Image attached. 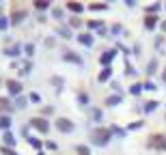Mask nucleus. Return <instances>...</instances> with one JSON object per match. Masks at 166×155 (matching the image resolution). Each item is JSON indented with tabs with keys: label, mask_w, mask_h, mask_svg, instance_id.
<instances>
[{
	"label": "nucleus",
	"mask_w": 166,
	"mask_h": 155,
	"mask_svg": "<svg viewBox=\"0 0 166 155\" xmlns=\"http://www.w3.org/2000/svg\"><path fill=\"white\" fill-rule=\"evenodd\" d=\"M91 140H93L95 144H106V142L110 140V131L104 129V127H101V129H95V131L91 134Z\"/></svg>",
	"instance_id": "1"
},
{
	"label": "nucleus",
	"mask_w": 166,
	"mask_h": 155,
	"mask_svg": "<svg viewBox=\"0 0 166 155\" xmlns=\"http://www.w3.org/2000/svg\"><path fill=\"white\" fill-rule=\"evenodd\" d=\"M56 127L63 131V134H69V131H74V123L69 121V118H56Z\"/></svg>",
	"instance_id": "2"
},
{
	"label": "nucleus",
	"mask_w": 166,
	"mask_h": 155,
	"mask_svg": "<svg viewBox=\"0 0 166 155\" xmlns=\"http://www.w3.org/2000/svg\"><path fill=\"white\" fill-rule=\"evenodd\" d=\"M33 127H37L41 134H47V129H50L47 121H45V118H39V116H37V118H33Z\"/></svg>",
	"instance_id": "3"
},
{
	"label": "nucleus",
	"mask_w": 166,
	"mask_h": 155,
	"mask_svg": "<svg viewBox=\"0 0 166 155\" xmlns=\"http://www.w3.org/2000/svg\"><path fill=\"white\" fill-rule=\"evenodd\" d=\"M151 144H153V147H158L160 151H164V149H166V140H164V136H153Z\"/></svg>",
	"instance_id": "4"
},
{
	"label": "nucleus",
	"mask_w": 166,
	"mask_h": 155,
	"mask_svg": "<svg viewBox=\"0 0 166 155\" xmlns=\"http://www.w3.org/2000/svg\"><path fill=\"white\" fill-rule=\"evenodd\" d=\"M7 86H9V91H11L13 95L22 91V84H20V82H15V80H7Z\"/></svg>",
	"instance_id": "5"
},
{
	"label": "nucleus",
	"mask_w": 166,
	"mask_h": 155,
	"mask_svg": "<svg viewBox=\"0 0 166 155\" xmlns=\"http://www.w3.org/2000/svg\"><path fill=\"white\" fill-rule=\"evenodd\" d=\"M67 9H69V11H76V13H80V11H82V4H80V2H67Z\"/></svg>",
	"instance_id": "6"
},
{
	"label": "nucleus",
	"mask_w": 166,
	"mask_h": 155,
	"mask_svg": "<svg viewBox=\"0 0 166 155\" xmlns=\"http://www.w3.org/2000/svg\"><path fill=\"white\" fill-rule=\"evenodd\" d=\"M9 123H11L9 116H0V127H9Z\"/></svg>",
	"instance_id": "7"
},
{
	"label": "nucleus",
	"mask_w": 166,
	"mask_h": 155,
	"mask_svg": "<svg viewBox=\"0 0 166 155\" xmlns=\"http://www.w3.org/2000/svg\"><path fill=\"white\" fill-rule=\"evenodd\" d=\"M22 17H24V11H17V13L13 15V24H17V22H20Z\"/></svg>",
	"instance_id": "8"
},
{
	"label": "nucleus",
	"mask_w": 166,
	"mask_h": 155,
	"mask_svg": "<svg viewBox=\"0 0 166 155\" xmlns=\"http://www.w3.org/2000/svg\"><path fill=\"white\" fill-rule=\"evenodd\" d=\"M80 41H82V43H86V45H91V43H93V39H91L88 35H82V37H80Z\"/></svg>",
	"instance_id": "9"
},
{
	"label": "nucleus",
	"mask_w": 166,
	"mask_h": 155,
	"mask_svg": "<svg viewBox=\"0 0 166 155\" xmlns=\"http://www.w3.org/2000/svg\"><path fill=\"white\" fill-rule=\"evenodd\" d=\"M65 58H67V60H74V62H80V58H78L76 54H65Z\"/></svg>",
	"instance_id": "10"
},
{
	"label": "nucleus",
	"mask_w": 166,
	"mask_h": 155,
	"mask_svg": "<svg viewBox=\"0 0 166 155\" xmlns=\"http://www.w3.org/2000/svg\"><path fill=\"white\" fill-rule=\"evenodd\" d=\"M0 151H2V153H4V155H17V153H13V151H11V149H9V147H2V149H0Z\"/></svg>",
	"instance_id": "11"
},
{
	"label": "nucleus",
	"mask_w": 166,
	"mask_h": 155,
	"mask_svg": "<svg viewBox=\"0 0 166 155\" xmlns=\"http://www.w3.org/2000/svg\"><path fill=\"white\" fill-rule=\"evenodd\" d=\"M153 24H155V17H153V15H149V17H147V26H149V28H151V26H153Z\"/></svg>",
	"instance_id": "12"
},
{
	"label": "nucleus",
	"mask_w": 166,
	"mask_h": 155,
	"mask_svg": "<svg viewBox=\"0 0 166 155\" xmlns=\"http://www.w3.org/2000/svg\"><path fill=\"white\" fill-rule=\"evenodd\" d=\"M76 151H78V153H80V155H88V149H86V147H78Z\"/></svg>",
	"instance_id": "13"
},
{
	"label": "nucleus",
	"mask_w": 166,
	"mask_h": 155,
	"mask_svg": "<svg viewBox=\"0 0 166 155\" xmlns=\"http://www.w3.org/2000/svg\"><path fill=\"white\" fill-rule=\"evenodd\" d=\"M35 6H37V9H47V2H37Z\"/></svg>",
	"instance_id": "14"
},
{
	"label": "nucleus",
	"mask_w": 166,
	"mask_h": 155,
	"mask_svg": "<svg viewBox=\"0 0 166 155\" xmlns=\"http://www.w3.org/2000/svg\"><path fill=\"white\" fill-rule=\"evenodd\" d=\"M164 80H166V71H164Z\"/></svg>",
	"instance_id": "15"
}]
</instances>
